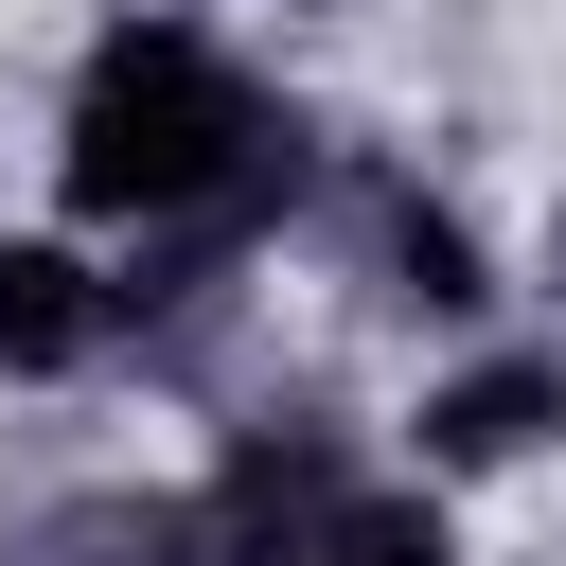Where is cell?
Instances as JSON below:
<instances>
[{"instance_id": "obj_1", "label": "cell", "mask_w": 566, "mask_h": 566, "mask_svg": "<svg viewBox=\"0 0 566 566\" xmlns=\"http://www.w3.org/2000/svg\"><path fill=\"white\" fill-rule=\"evenodd\" d=\"M248 159V88L195 53V35H124L106 71H88V106H71V195L88 212H177V195H212Z\"/></svg>"}, {"instance_id": "obj_2", "label": "cell", "mask_w": 566, "mask_h": 566, "mask_svg": "<svg viewBox=\"0 0 566 566\" xmlns=\"http://www.w3.org/2000/svg\"><path fill=\"white\" fill-rule=\"evenodd\" d=\"M71 336H88V283H71L53 248H0V354H35V371H53Z\"/></svg>"}, {"instance_id": "obj_3", "label": "cell", "mask_w": 566, "mask_h": 566, "mask_svg": "<svg viewBox=\"0 0 566 566\" xmlns=\"http://www.w3.org/2000/svg\"><path fill=\"white\" fill-rule=\"evenodd\" d=\"M442 442H460V460H495V442H531V371H478V389L442 407Z\"/></svg>"}, {"instance_id": "obj_4", "label": "cell", "mask_w": 566, "mask_h": 566, "mask_svg": "<svg viewBox=\"0 0 566 566\" xmlns=\"http://www.w3.org/2000/svg\"><path fill=\"white\" fill-rule=\"evenodd\" d=\"M548 265H566V212H548Z\"/></svg>"}]
</instances>
